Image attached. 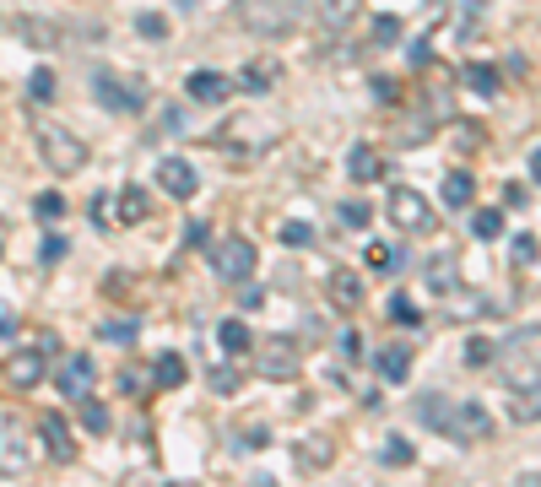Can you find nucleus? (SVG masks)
Returning a JSON list of instances; mask_svg holds the SVG:
<instances>
[{
	"label": "nucleus",
	"instance_id": "1",
	"mask_svg": "<svg viewBox=\"0 0 541 487\" xmlns=\"http://www.w3.org/2000/svg\"><path fill=\"white\" fill-rule=\"evenodd\" d=\"M498 379L509 390V417L520 423H541V325H525L514 331L504 347H498Z\"/></svg>",
	"mask_w": 541,
	"mask_h": 487
},
{
	"label": "nucleus",
	"instance_id": "2",
	"mask_svg": "<svg viewBox=\"0 0 541 487\" xmlns=\"http://www.w3.org/2000/svg\"><path fill=\"white\" fill-rule=\"evenodd\" d=\"M417 423L422 428H433V433H444V439H455V444H482V439H493V412H487L482 401H471V396H439V390H428V396H417Z\"/></svg>",
	"mask_w": 541,
	"mask_h": 487
},
{
	"label": "nucleus",
	"instance_id": "3",
	"mask_svg": "<svg viewBox=\"0 0 541 487\" xmlns=\"http://www.w3.org/2000/svg\"><path fill=\"white\" fill-rule=\"evenodd\" d=\"M314 0H233V11H239V22L255 38H287L303 28V17H309Z\"/></svg>",
	"mask_w": 541,
	"mask_h": 487
},
{
	"label": "nucleus",
	"instance_id": "4",
	"mask_svg": "<svg viewBox=\"0 0 541 487\" xmlns=\"http://www.w3.org/2000/svg\"><path fill=\"white\" fill-rule=\"evenodd\" d=\"M38 152H44L49 174H60V179H71V174H82V168H87V141L76 136V130H65V125L38 130Z\"/></svg>",
	"mask_w": 541,
	"mask_h": 487
},
{
	"label": "nucleus",
	"instance_id": "5",
	"mask_svg": "<svg viewBox=\"0 0 541 487\" xmlns=\"http://www.w3.org/2000/svg\"><path fill=\"white\" fill-rule=\"evenodd\" d=\"M390 217H395V228H401V233H417V239H428V233L439 228V212L428 206V195L406 190V184H395V190H390Z\"/></svg>",
	"mask_w": 541,
	"mask_h": 487
},
{
	"label": "nucleus",
	"instance_id": "6",
	"mask_svg": "<svg viewBox=\"0 0 541 487\" xmlns=\"http://www.w3.org/2000/svg\"><path fill=\"white\" fill-rule=\"evenodd\" d=\"M92 92H98V103L109 114H141V109H147V87L125 82V76H109V71L92 76Z\"/></svg>",
	"mask_w": 541,
	"mask_h": 487
},
{
	"label": "nucleus",
	"instance_id": "7",
	"mask_svg": "<svg viewBox=\"0 0 541 487\" xmlns=\"http://www.w3.org/2000/svg\"><path fill=\"white\" fill-rule=\"evenodd\" d=\"M211 266H217V282L239 287V282H249V276H255V244L233 233V239H222L217 249H211Z\"/></svg>",
	"mask_w": 541,
	"mask_h": 487
},
{
	"label": "nucleus",
	"instance_id": "8",
	"mask_svg": "<svg viewBox=\"0 0 541 487\" xmlns=\"http://www.w3.org/2000/svg\"><path fill=\"white\" fill-rule=\"evenodd\" d=\"M92 385H98V363H92L87 352H71V358L60 363V374H55V390L65 401H87Z\"/></svg>",
	"mask_w": 541,
	"mask_h": 487
},
{
	"label": "nucleus",
	"instance_id": "9",
	"mask_svg": "<svg viewBox=\"0 0 541 487\" xmlns=\"http://www.w3.org/2000/svg\"><path fill=\"white\" fill-rule=\"evenodd\" d=\"M33 466V444L22 423H0V477H22Z\"/></svg>",
	"mask_w": 541,
	"mask_h": 487
},
{
	"label": "nucleus",
	"instance_id": "10",
	"mask_svg": "<svg viewBox=\"0 0 541 487\" xmlns=\"http://www.w3.org/2000/svg\"><path fill=\"white\" fill-rule=\"evenodd\" d=\"M157 184H163L174 201H190V195L201 190V174H195V163H184V157H163V163H157Z\"/></svg>",
	"mask_w": 541,
	"mask_h": 487
},
{
	"label": "nucleus",
	"instance_id": "11",
	"mask_svg": "<svg viewBox=\"0 0 541 487\" xmlns=\"http://www.w3.org/2000/svg\"><path fill=\"white\" fill-rule=\"evenodd\" d=\"M228 92H233V82L222 71H190V82H184V98L201 103V109H217Z\"/></svg>",
	"mask_w": 541,
	"mask_h": 487
},
{
	"label": "nucleus",
	"instance_id": "12",
	"mask_svg": "<svg viewBox=\"0 0 541 487\" xmlns=\"http://www.w3.org/2000/svg\"><path fill=\"white\" fill-rule=\"evenodd\" d=\"M298 368H303V358H298L293 341H282V336L266 341V352H260V374H266V379H293Z\"/></svg>",
	"mask_w": 541,
	"mask_h": 487
},
{
	"label": "nucleus",
	"instance_id": "13",
	"mask_svg": "<svg viewBox=\"0 0 541 487\" xmlns=\"http://www.w3.org/2000/svg\"><path fill=\"white\" fill-rule=\"evenodd\" d=\"M325 293H331V304L341 314H352V309H363V276L352 271V266H336L331 282H325Z\"/></svg>",
	"mask_w": 541,
	"mask_h": 487
},
{
	"label": "nucleus",
	"instance_id": "14",
	"mask_svg": "<svg viewBox=\"0 0 541 487\" xmlns=\"http://www.w3.org/2000/svg\"><path fill=\"white\" fill-rule=\"evenodd\" d=\"M38 433H44V450L55 455V460H71V455H76V439H71V428H65L60 412H44V417H38Z\"/></svg>",
	"mask_w": 541,
	"mask_h": 487
},
{
	"label": "nucleus",
	"instance_id": "15",
	"mask_svg": "<svg viewBox=\"0 0 541 487\" xmlns=\"http://www.w3.org/2000/svg\"><path fill=\"white\" fill-rule=\"evenodd\" d=\"M358 11H363V0H325V17H320V44H325V38H336V33H347L352 22H358Z\"/></svg>",
	"mask_w": 541,
	"mask_h": 487
},
{
	"label": "nucleus",
	"instance_id": "16",
	"mask_svg": "<svg viewBox=\"0 0 541 487\" xmlns=\"http://www.w3.org/2000/svg\"><path fill=\"white\" fill-rule=\"evenodd\" d=\"M471 201H477V179H471L466 168H450V174H444V206H450V212H466Z\"/></svg>",
	"mask_w": 541,
	"mask_h": 487
},
{
	"label": "nucleus",
	"instance_id": "17",
	"mask_svg": "<svg viewBox=\"0 0 541 487\" xmlns=\"http://www.w3.org/2000/svg\"><path fill=\"white\" fill-rule=\"evenodd\" d=\"M184 374H190V368H184L179 352H157V363H152V385L157 390H179Z\"/></svg>",
	"mask_w": 541,
	"mask_h": 487
},
{
	"label": "nucleus",
	"instance_id": "18",
	"mask_svg": "<svg viewBox=\"0 0 541 487\" xmlns=\"http://www.w3.org/2000/svg\"><path fill=\"white\" fill-rule=\"evenodd\" d=\"M147 190H141V184H130V190H120V206H114V222H120V228H130V222H147Z\"/></svg>",
	"mask_w": 541,
	"mask_h": 487
},
{
	"label": "nucleus",
	"instance_id": "19",
	"mask_svg": "<svg viewBox=\"0 0 541 487\" xmlns=\"http://www.w3.org/2000/svg\"><path fill=\"white\" fill-rule=\"evenodd\" d=\"M11 385H22V390H33L38 379H44V352H17V358H11Z\"/></svg>",
	"mask_w": 541,
	"mask_h": 487
},
{
	"label": "nucleus",
	"instance_id": "20",
	"mask_svg": "<svg viewBox=\"0 0 541 487\" xmlns=\"http://www.w3.org/2000/svg\"><path fill=\"white\" fill-rule=\"evenodd\" d=\"M428 287H433V293H455V287H460L455 255H433L428 260Z\"/></svg>",
	"mask_w": 541,
	"mask_h": 487
},
{
	"label": "nucleus",
	"instance_id": "21",
	"mask_svg": "<svg viewBox=\"0 0 541 487\" xmlns=\"http://www.w3.org/2000/svg\"><path fill=\"white\" fill-rule=\"evenodd\" d=\"M217 341H222V352H233V358L255 347V336H249L244 320H222V325H217Z\"/></svg>",
	"mask_w": 541,
	"mask_h": 487
},
{
	"label": "nucleus",
	"instance_id": "22",
	"mask_svg": "<svg viewBox=\"0 0 541 487\" xmlns=\"http://www.w3.org/2000/svg\"><path fill=\"white\" fill-rule=\"evenodd\" d=\"M379 374H385L390 385H401V379L412 374V352H406V347H385V352H379Z\"/></svg>",
	"mask_w": 541,
	"mask_h": 487
},
{
	"label": "nucleus",
	"instance_id": "23",
	"mask_svg": "<svg viewBox=\"0 0 541 487\" xmlns=\"http://www.w3.org/2000/svg\"><path fill=\"white\" fill-rule=\"evenodd\" d=\"M347 174L358 179V184L379 179V152H374V147H352V152H347Z\"/></svg>",
	"mask_w": 541,
	"mask_h": 487
},
{
	"label": "nucleus",
	"instance_id": "24",
	"mask_svg": "<svg viewBox=\"0 0 541 487\" xmlns=\"http://www.w3.org/2000/svg\"><path fill=\"white\" fill-rule=\"evenodd\" d=\"M98 336H103V341H114V347H130V341L141 336V320H130V314H125V320H103V325H98Z\"/></svg>",
	"mask_w": 541,
	"mask_h": 487
},
{
	"label": "nucleus",
	"instance_id": "25",
	"mask_svg": "<svg viewBox=\"0 0 541 487\" xmlns=\"http://www.w3.org/2000/svg\"><path fill=\"white\" fill-rule=\"evenodd\" d=\"M363 266L368 271H401V249H395V244H368Z\"/></svg>",
	"mask_w": 541,
	"mask_h": 487
},
{
	"label": "nucleus",
	"instance_id": "26",
	"mask_svg": "<svg viewBox=\"0 0 541 487\" xmlns=\"http://www.w3.org/2000/svg\"><path fill=\"white\" fill-rule=\"evenodd\" d=\"M466 87L471 92H482V98H493V92H498V71H493V65H466Z\"/></svg>",
	"mask_w": 541,
	"mask_h": 487
},
{
	"label": "nucleus",
	"instance_id": "27",
	"mask_svg": "<svg viewBox=\"0 0 541 487\" xmlns=\"http://www.w3.org/2000/svg\"><path fill=\"white\" fill-rule=\"evenodd\" d=\"M471 233H477V239H498V233H504V212H498V206L477 212V217H471Z\"/></svg>",
	"mask_w": 541,
	"mask_h": 487
},
{
	"label": "nucleus",
	"instance_id": "28",
	"mask_svg": "<svg viewBox=\"0 0 541 487\" xmlns=\"http://www.w3.org/2000/svg\"><path fill=\"white\" fill-rule=\"evenodd\" d=\"M28 98H33V103H49V98H55V71H49V65H38V71L28 76Z\"/></svg>",
	"mask_w": 541,
	"mask_h": 487
},
{
	"label": "nucleus",
	"instance_id": "29",
	"mask_svg": "<svg viewBox=\"0 0 541 487\" xmlns=\"http://www.w3.org/2000/svg\"><path fill=\"white\" fill-rule=\"evenodd\" d=\"M493 358H498V347H493L487 336H471V341H466V368H487Z\"/></svg>",
	"mask_w": 541,
	"mask_h": 487
},
{
	"label": "nucleus",
	"instance_id": "30",
	"mask_svg": "<svg viewBox=\"0 0 541 487\" xmlns=\"http://www.w3.org/2000/svg\"><path fill=\"white\" fill-rule=\"evenodd\" d=\"M417 320H422V309H417L406 293H395V298H390V325H417Z\"/></svg>",
	"mask_w": 541,
	"mask_h": 487
},
{
	"label": "nucleus",
	"instance_id": "31",
	"mask_svg": "<svg viewBox=\"0 0 541 487\" xmlns=\"http://www.w3.org/2000/svg\"><path fill=\"white\" fill-rule=\"evenodd\" d=\"M509 255H514V266H536V255H541L536 233H520V239L509 244Z\"/></svg>",
	"mask_w": 541,
	"mask_h": 487
},
{
	"label": "nucleus",
	"instance_id": "32",
	"mask_svg": "<svg viewBox=\"0 0 541 487\" xmlns=\"http://www.w3.org/2000/svg\"><path fill=\"white\" fill-rule=\"evenodd\" d=\"M22 38H28V44H38V49H55V44H60V33L49 28V22H22Z\"/></svg>",
	"mask_w": 541,
	"mask_h": 487
},
{
	"label": "nucleus",
	"instance_id": "33",
	"mask_svg": "<svg viewBox=\"0 0 541 487\" xmlns=\"http://www.w3.org/2000/svg\"><path fill=\"white\" fill-rule=\"evenodd\" d=\"M33 212L44 217V222H55V217H65V195H60V190H44V195H38V201H33Z\"/></svg>",
	"mask_w": 541,
	"mask_h": 487
},
{
	"label": "nucleus",
	"instance_id": "34",
	"mask_svg": "<svg viewBox=\"0 0 541 487\" xmlns=\"http://www.w3.org/2000/svg\"><path fill=\"white\" fill-rule=\"evenodd\" d=\"M276 233H282V244H293V249H309V244H314V228H309V222H282Z\"/></svg>",
	"mask_w": 541,
	"mask_h": 487
},
{
	"label": "nucleus",
	"instance_id": "35",
	"mask_svg": "<svg viewBox=\"0 0 541 487\" xmlns=\"http://www.w3.org/2000/svg\"><path fill=\"white\" fill-rule=\"evenodd\" d=\"M368 92H374V103H385V109H390V103L401 98V82H395V76H374V82H368Z\"/></svg>",
	"mask_w": 541,
	"mask_h": 487
},
{
	"label": "nucleus",
	"instance_id": "36",
	"mask_svg": "<svg viewBox=\"0 0 541 487\" xmlns=\"http://www.w3.org/2000/svg\"><path fill=\"white\" fill-rule=\"evenodd\" d=\"M379 460H385V466H412V444H406V439H390L385 450H379Z\"/></svg>",
	"mask_w": 541,
	"mask_h": 487
},
{
	"label": "nucleus",
	"instance_id": "37",
	"mask_svg": "<svg viewBox=\"0 0 541 487\" xmlns=\"http://www.w3.org/2000/svg\"><path fill=\"white\" fill-rule=\"evenodd\" d=\"M336 217L347 222V228H368V206H363V201H341Z\"/></svg>",
	"mask_w": 541,
	"mask_h": 487
},
{
	"label": "nucleus",
	"instance_id": "38",
	"mask_svg": "<svg viewBox=\"0 0 541 487\" xmlns=\"http://www.w3.org/2000/svg\"><path fill=\"white\" fill-rule=\"evenodd\" d=\"M136 33H141V38H168V22L157 17V11H141V17H136Z\"/></svg>",
	"mask_w": 541,
	"mask_h": 487
},
{
	"label": "nucleus",
	"instance_id": "39",
	"mask_svg": "<svg viewBox=\"0 0 541 487\" xmlns=\"http://www.w3.org/2000/svg\"><path fill=\"white\" fill-rule=\"evenodd\" d=\"M266 444H271L266 428H249V433H239V439H233V450H266Z\"/></svg>",
	"mask_w": 541,
	"mask_h": 487
},
{
	"label": "nucleus",
	"instance_id": "40",
	"mask_svg": "<svg viewBox=\"0 0 541 487\" xmlns=\"http://www.w3.org/2000/svg\"><path fill=\"white\" fill-rule=\"evenodd\" d=\"M401 38V22L395 17H374V44H395Z\"/></svg>",
	"mask_w": 541,
	"mask_h": 487
},
{
	"label": "nucleus",
	"instance_id": "41",
	"mask_svg": "<svg viewBox=\"0 0 541 487\" xmlns=\"http://www.w3.org/2000/svg\"><path fill=\"white\" fill-rule=\"evenodd\" d=\"M341 358H347V363L363 358V336L358 331H341Z\"/></svg>",
	"mask_w": 541,
	"mask_h": 487
},
{
	"label": "nucleus",
	"instance_id": "42",
	"mask_svg": "<svg viewBox=\"0 0 541 487\" xmlns=\"http://www.w3.org/2000/svg\"><path fill=\"white\" fill-rule=\"evenodd\" d=\"M87 428H92V433H103V428H109V406H98L92 396H87Z\"/></svg>",
	"mask_w": 541,
	"mask_h": 487
},
{
	"label": "nucleus",
	"instance_id": "43",
	"mask_svg": "<svg viewBox=\"0 0 541 487\" xmlns=\"http://www.w3.org/2000/svg\"><path fill=\"white\" fill-rule=\"evenodd\" d=\"M211 390H222V396L239 390V374H233V368H211Z\"/></svg>",
	"mask_w": 541,
	"mask_h": 487
},
{
	"label": "nucleus",
	"instance_id": "44",
	"mask_svg": "<svg viewBox=\"0 0 541 487\" xmlns=\"http://www.w3.org/2000/svg\"><path fill=\"white\" fill-rule=\"evenodd\" d=\"M271 76H276V65L260 60V65H249V76H244V82H249V87H271Z\"/></svg>",
	"mask_w": 541,
	"mask_h": 487
},
{
	"label": "nucleus",
	"instance_id": "45",
	"mask_svg": "<svg viewBox=\"0 0 541 487\" xmlns=\"http://www.w3.org/2000/svg\"><path fill=\"white\" fill-rule=\"evenodd\" d=\"M303 466H320V460H331V444H303Z\"/></svg>",
	"mask_w": 541,
	"mask_h": 487
},
{
	"label": "nucleus",
	"instance_id": "46",
	"mask_svg": "<svg viewBox=\"0 0 541 487\" xmlns=\"http://www.w3.org/2000/svg\"><path fill=\"white\" fill-rule=\"evenodd\" d=\"M60 255H65V239H49V244H44V266H55Z\"/></svg>",
	"mask_w": 541,
	"mask_h": 487
},
{
	"label": "nucleus",
	"instance_id": "47",
	"mask_svg": "<svg viewBox=\"0 0 541 487\" xmlns=\"http://www.w3.org/2000/svg\"><path fill=\"white\" fill-rule=\"evenodd\" d=\"M11 331H17V314H11L6 304H0V336H11Z\"/></svg>",
	"mask_w": 541,
	"mask_h": 487
},
{
	"label": "nucleus",
	"instance_id": "48",
	"mask_svg": "<svg viewBox=\"0 0 541 487\" xmlns=\"http://www.w3.org/2000/svg\"><path fill=\"white\" fill-rule=\"evenodd\" d=\"M531 179H536V184H541V147H536V152H531Z\"/></svg>",
	"mask_w": 541,
	"mask_h": 487
},
{
	"label": "nucleus",
	"instance_id": "49",
	"mask_svg": "<svg viewBox=\"0 0 541 487\" xmlns=\"http://www.w3.org/2000/svg\"><path fill=\"white\" fill-rule=\"evenodd\" d=\"M477 11H482V0H466V17H477Z\"/></svg>",
	"mask_w": 541,
	"mask_h": 487
}]
</instances>
